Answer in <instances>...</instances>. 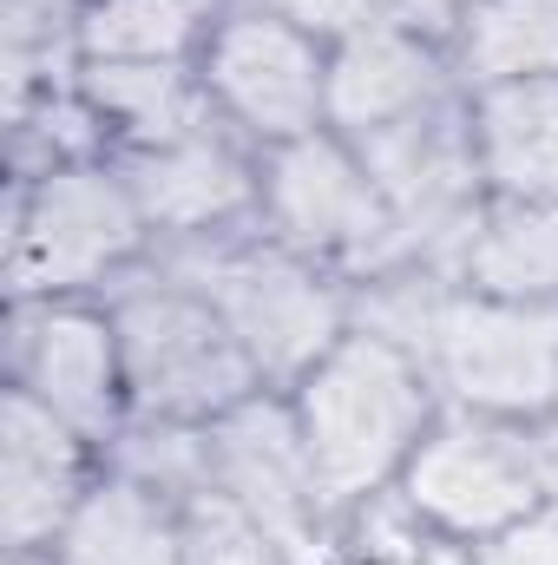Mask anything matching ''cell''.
I'll return each instance as SVG.
<instances>
[{
  "label": "cell",
  "mask_w": 558,
  "mask_h": 565,
  "mask_svg": "<svg viewBox=\"0 0 558 565\" xmlns=\"http://www.w3.org/2000/svg\"><path fill=\"white\" fill-rule=\"evenodd\" d=\"M211 440V493H224L270 546L282 565H322L329 559V520L335 500L309 460V440L296 427V408L270 388L237 402L230 415L204 427Z\"/></svg>",
  "instance_id": "cell-9"
},
{
  "label": "cell",
  "mask_w": 558,
  "mask_h": 565,
  "mask_svg": "<svg viewBox=\"0 0 558 565\" xmlns=\"http://www.w3.org/2000/svg\"><path fill=\"white\" fill-rule=\"evenodd\" d=\"M533 454H539V487H546V507L558 513V415L533 422Z\"/></svg>",
  "instance_id": "cell-25"
},
{
  "label": "cell",
  "mask_w": 558,
  "mask_h": 565,
  "mask_svg": "<svg viewBox=\"0 0 558 565\" xmlns=\"http://www.w3.org/2000/svg\"><path fill=\"white\" fill-rule=\"evenodd\" d=\"M427 375L447 395V408L546 422L558 408V302L453 289L427 349Z\"/></svg>",
  "instance_id": "cell-8"
},
{
  "label": "cell",
  "mask_w": 558,
  "mask_h": 565,
  "mask_svg": "<svg viewBox=\"0 0 558 565\" xmlns=\"http://www.w3.org/2000/svg\"><path fill=\"white\" fill-rule=\"evenodd\" d=\"M144 224L119 158H73L53 171H26L7 224V282L13 302H53L99 282H126L139 264Z\"/></svg>",
  "instance_id": "cell-4"
},
{
  "label": "cell",
  "mask_w": 558,
  "mask_h": 565,
  "mask_svg": "<svg viewBox=\"0 0 558 565\" xmlns=\"http://www.w3.org/2000/svg\"><path fill=\"white\" fill-rule=\"evenodd\" d=\"M264 224L282 250H296L335 277H368L382 264H401L395 217H388L355 139H342L335 126L264 151Z\"/></svg>",
  "instance_id": "cell-7"
},
{
  "label": "cell",
  "mask_w": 558,
  "mask_h": 565,
  "mask_svg": "<svg viewBox=\"0 0 558 565\" xmlns=\"http://www.w3.org/2000/svg\"><path fill=\"white\" fill-rule=\"evenodd\" d=\"M230 0H79V60H158L204 53Z\"/></svg>",
  "instance_id": "cell-20"
},
{
  "label": "cell",
  "mask_w": 558,
  "mask_h": 565,
  "mask_svg": "<svg viewBox=\"0 0 558 565\" xmlns=\"http://www.w3.org/2000/svg\"><path fill=\"white\" fill-rule=\"evenodd\" d=\"M453 277L460 289L506 302H558V204L486 198L473 237L460 244Z\"/></svg>",
  "instance_id": "cell-18"
},
{
  "label": "cell",
  "mask_w": 558,
  "mask_h": 565,
  "mask_svg": "<svg viewBox=\"0 0 558 565\" xmlns=\"http://www.w3.org/2000/svg\"><path fill=\"white\" fill-rule=\"evenodd\" d=\"M395 7H401V20H408V26L433 33V40L447 46V40H453V26H460V13H466L473 0H395Z\"/></svg>",
  "instance_id": "cell-24"
},
{
  "label": "cell",
  "mask_w": 558,
  "mask_h": 565,
  "mask_svg": "<svg viewBox=\"0 0 558 565\" xmlns=\"http://www.w3.org/2000/svg\"><path fill=\"white\" fill-rule=\"evenodd\" d=\"M184 526H191V565H282L277 546L211 487L184 507Z\"/></svg>",
  "instance_id": "cell-21"
},
{
  "label": "cell",
  "mask_w": 558,
  "mask_h": 565,
  "mask_svg": "<svg viewBox=\"0 0 558 565\" xmlns=\"http://www.w3.org/2000/svg\"><path fill=\"white\" fill-rule=\"evenodd\" d=\"M79 99L93 106L99 132H119L126 151H158L204 126H217V106L204 93V73L158 66V60H79Z\"/></svg>",
  "instance_id": "cell-16"
},
{
  "label": "cell",
  "mask_w": 558,
  "mask_h": 565,
  "mask_svg": "<svg viewBox=\"0 0 558 565\" xmlns=\"http://www.w3.org/2000/svg\"><path fill=\"white\" fill-rule=\"evenodd\" d=\"M466 99H473L486 191L558 204V79H513V86H486Z\"/></svg>",
  "instance_id": "cell-17"
},
{
  "label": "cell",
  "mask_w": 558,
  "mask_h": 565,
  "mask_svg": "<svg viewBox=\"0 0 558 565\" xmlns=\"http://www.w3.org/2000/svg\"><path fill=\"white\" fill-rule=\"evenodd\" d=\"M119 171L158 244L230 237L250 211H264V164L244 151V132H230L224 119L158 151H119Z\"/></svg>",
  "instance_id": "cell-12"
},
{
  "label": "cell",
  "mask_w": 558,
  "mask_h": 565,
  "mask_svg": "<svg viewBox=\"0 0 558 565\" xmlns=\"http://www.w3.org/2000/svg\"><path fill=\"white\" fill-rule=\"evenodd\" d=\"M46 565H191L184 507L112 467L106 480L86 487Z\"/></svg>",
  "instance_id": "cell-15"
},
{
  "label": "cell",
  "mask_w": 558,
  "mask_h": 565,
  "mask_svg": "<svg viewBox=\"0 0 558 565\" xmlns=\"http://www.w3.org/2000/svg\"><path fill=\"white\" fill-rule=\"evenodd\" d=\"M355 151H362V164H368L388 217H395L401 264H433L453 277L460 244L473 237V224L493 198L486 164H480V139H473V99L453 93V99L427 106L401 126L355 139Z\"/></svg>",
  "instance_id": "cell-5"
},
{
  "label": "cell",
  "mask_w": 558,
  "mask_h": 565,
  "mask_svg": "<svg viewBox=\"0 0 558 565\" xmlns=\"http://www.w3.org/2000/svg\"><path fill=\"white\" fill-rule=\"evenodd\" d=\"M197 73L217 119L264 151L329 126V46L250 0L217 20Z\"/></svg>",
  "instance_id": "cell-10"
},
{
  "label": "cell",
  "mask_w": 558,
  "mask_h": 565,
  "mask_svg": "<svg viewBox=\"0 0 558 565\" xmlns=\"http://www.w3.org/2000/svg\"><path fill=\"white\" fill-rule=\"evenodd\" d=\"M13 388H26L40 408H53L60 422L86 440H119L132 422V395H126V355H119V329L112 309L53 296V302H13Z\"/></svg>",
  "instance_id": "cell-11"
},
{
  "label": "cell",
  "mask_w": 558,
  "mask_h": 565,
  "mask_svg": "<svg viewBox=\"0 0 558 565\" xmlns=\"http://www.w3.org/2000/svg\"><path fill=\"white\" fill-rule=\"evenodd\" d=\"M86 434L40 408L26 388H7L0 408V526L13 559H46L66 520L86 500Z\"/></svg>",
  "instance_id": "cell-14"
},
{
  "label": "cell",
  "mask_w": 558,
  "mask_h": 565,
  "mask_svg": "<svg viewBox=\"0 0 558 565\" xmlns=\"http://www.w3.org/2000/svg\"><path fill=\"white\" fill-rule=\"evenodd\" d=\"M106 309H112L119 355H126L132 422L211 427L237 402L264 395V382H257L237 329L224 322V309L178 270L151 264L139 277H126Z\"/></svg>",
  "instance_id": "cell-2"
},
{
  "label": "cell",
  "mask_w": 558,
  "mask_h": 565,
  "mask_svg": "<svg viewBox=\"0 0 558 565\" xmlns=\"http://www.w3.org/2000/svg\"><path fill=\"white\" fill-rule=\"evenodd\" d=\"M480 565H558V513L539 507L533 520H519L513 533H500Z\"/></svg>",
  "instance_id": "cell-23"
},
{
  "label": "cell",
  "mask_w": 558,
  "mask_h": 565,
  "mask_svg": "<svg viewBox=\"0 0 558 565\" xmlns=\"http://www.w3.org/2000/svg\"><path fill=\"white\" fill-rule=\"evenodd\" d=\"M164 270L197 282L224 322L237 329L250 369L264 388H296L342 335H348V282L296 250L244 244L230 237H197V244H164Z\"/></svg>",
  "instance_id": "cell-3"
},
{
  "label": "cell",
  "mask_w": 558,
  "mask_h": 565,
  "mask_svg": "<svg viewBox=\"0 0 558 565\" xmlns=\"http://www.w3.org/2000/svg\"><path fill=\"white\" fill-rule=\"evenodd\" d=\"M401 507L440 540L493 546L500 533H513L546 507L533 422H500L473 408L433 415L415 460L401 467Z\"/></svg>",
  "instance_id": "cell-6"
},
{
  "label": "cell",
  "mask_w": 558,
  "mask_h": 565,
  "mask_svg": "<svg viewBox=\"0 0 558 565\" xmlns=\"http://www.w3.org/2000/svg\"><path fill=\"white\" fill-rule=\"evenodd\" d=\"M250 7H264V13H277L289 26L315 33L322 46H335V40H348V33H362V26H382V20L401 13L395 0H250Z\"/></svg>",
  "instance_id": "cell-22"
},
{
  "label": "cell",
  "mask_w": 558,
  "mask_h": 565,
  "mask_svg": "<svg viewBox=\"0 0 558 565\" xmlns=\"http://www.w3.org/2000/svg\"><path fill=\"white\" fill-rule=\"evenodd\" d=\"M453 93H466V86H460L447 46L433 33L408 26L401 13L329 46V126L342 139H368L382 126H401Z\"/></svg>",
  "instance_id": "cell-13"
},
{
  "label": "cell",
  "mask_w": 558,
  "mask_h": 565,
  "mask_svg": "<svg viewBox=\"0 0 558 565\" xmlns=\"http://www.w3.org/2000/svg\"><path fill=\"white\" fill-rule=\"evenodd\" d=\"M447 60L466 93L558 79V0H473L447 40Z\"/></svg>",
  "instance_id": "cell-19"
},
{
  "label": "cell",
  "mask_w": 558,
  "mask_h": 565,
  "mask_svg": "<svg viewBox=\"0 0 558 565\" xmlns=\"http://www.w3.org/2000/svg\"><path fill=\"white\" fill-rule=\"evenodd\" d=\"M552 415H558V408H552Z\"/></svg>",
  "instance_id": "cell-26"
},
{
  "label": "cell",
  "mask_w": 558,
  "mask_h": 565,
  "mask_svg": "<svg viewBox=\"0 0 558 565\" xmlns=\"http://www.w3.org/2000/svg\"><path fill=\"white\" fill-rule=\"evenodd\" d=\"M289 408H296L309 460L342 513V507H368L388 480H401L420 434L440 415V388L395 342L348 329L289 388Z\"/></svg>",
  "instance_id": "cell-1"
}]
</instances>
